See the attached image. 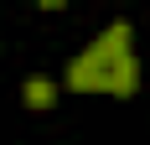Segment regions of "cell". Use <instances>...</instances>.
<instances>
[{
  "label": "cell",
  "instance_id": "6da1fadb",
  "mask_svg": "<svg viewBox=\"0 0 150 145\" xmlns=\"http://www.w3.org/2000/svg\"><path fill=\"white\" fill-rule=\"evenodd\" d=\"M129 21H114L93 36L62 72V88L73 93H114V99H129L140 88V62H135V47H129Z\"/></svg>",
  "mask_w": 150,
  "mask_h": 145
},
{
  "label": "cell",
  "instance_id": "7a4b0ae2",
  "mask_svg": "<svg viewBox=\"0 0 150 145\" xmlns=\"http://www.w3.org/2000/svg\"><path fill=\"white\" fill-rule=\"evenodd\" d=\"M57 78H47V72H31L26 83H21V99H26V109H52L57 104Z\"/></svg>",
  "mask_w": 150,
  "mask_h": 145
}]
</instances>
